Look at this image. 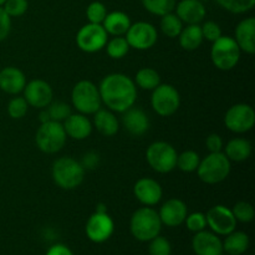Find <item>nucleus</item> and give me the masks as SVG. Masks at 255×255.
Listing matches in <instances>:
<instances>
[{
    "instance_id": "6e6552de",
    "label": "nucleus",
    "mask_w": 255,
    "mask_h": 255,
    "mask_svg": "<svg viewBox=\"0 0 255 255\" xmlns=\"http://www.w3.org/2000/svg\"><path fill=\"white\" fill-rule=\"evenodd\" d=\"M176 148L171 143L164 141H156L147 147L146 161L153 171L158 173H169L176 168L177 164Z\"/></svg>"
},
{
    "instance_id": "37998d69",
    "label": "nucleus",
    "mask_w": 255,
    "mask_h": 255,
    "mask_svg": "<svg viewBox=\"0 0 255 255\" xmlns=\"http://www.w3.org/2000/svg\"><path fill=\"white\" fill-rule=\"evenodd\" d=\"M11 31V17L0 6V41H4Z\"/></svg>"
},
{
    "instance_id": "c03bdc74",
    "label": "nucleus",
    "mask_w": 255,
    "mask_h": 255,
    "mask_svg": "<svg viewBox=\"0 0 255 255\" xmlns=\"http://www.w3.org/2000/svg\"><path fill=\"white\" fill-rule=\"evenodd\" d=\"M206 147L209 153L211 152H222V149H223V139L219 134L211 133L206 138Z\"/></svg>"
},
{
    "instance_id": "ddd939ff",
    "label": "nucleus",
    "mask_w": 255,
    "mask_h": 255,
    "mask_svg": "<svg viewBox=\"0 0 255 255\" xmlns=\"http://www.w3.org/2000/svg\"><path fill=\"white\" fill-rule=\"evenodd\" d=\"M87 238L94 243H105L115 232L114 219L107 212H96L89 217L85 227Z\"/></svg>"
},
{
    "instance_id": "0eeeda50",
    "label": "nucleus",
    "mask_w": 255,
    "mask_h": 255,
    "mask_svg": "<svg viewBox=\"0 0 255 255\" xmlns=\"http://www.w3.org/2000/svg\"><path fill=\"white\" fill-rule=\"evenodd\" d=\"M66 132L61 122L49 121L40 125L35 134L37 148L47 154H54L61 151L66 143Z\"/></svg>"
},
{
    "instance_id": "7ed1b4c3",
    "label": "nucleus",
    "mask_w": 255,
    "mask_h": 255,
    "mask_svg": "<svg viewBox=\"0 0 255 255\" xmlns=\"http://www.w3.org/2000/svg\"><path fill=\"white\" fill-rule=\"evenodd\" d=\"M162 222L158 212L152 207H142L133 212L129 221V231L134 239L139 242H149L159 236Z\"/></svg>"
},
{
    "instance_id": "1a4fd4ad",
    "label": "nucleus",
    "mask_w": 255,
    "mask_h": 255,
    "mask_svg": "<svg viewBox=\"0 0 255 255\" xmlns=\"http://www.w3.org/2000/svg\"><path fill=\"white\" fill-rule=\"evenodd\" d=\"M151 106L158 116H172L181 106L178 90L169 84H159L156 89L152 90Z\"/></svg>"
},
{
    "instance_id": "72a5a7b5",
    "label": "nucleus",
    "mask_w": 255,
    "mask_h": 255,
    "mask_svg": "<svg viewBox=\"0 0 255 255\" xmlns=\"http://www.w3.org/2000/svg\"><path fill=\"white\" fill-rule=\"evenodd\" d=\"M216 2L222 9L237 15L251 11L255 5V0H216Z\"/></svg>"
},
{
    "instance_id": "20e7f679",
    "label": "nucleus",
    "mask_w": 255,
    "mask_h": 255,
    "mask_svg": "<svg viewBox=\"0 0 255 255\" xmlns=\"http://www.w3.org/2000/svg\"><path fill=\"white\" fill-rule=\"evenodd\" d=\"M231 169V161L227 158L224 152H211L201 159L196 172L203 183L218 184L228 178Z\"/></svg>"
},
{
    "instance_id": "de8ad7c7",
    "label": "nucleus",
    "mask_w": 255,
    "mask_h": 255,
    "mask_svg": "<svg viewBox=\"0 0 255 255\" xmlns=\"http://www.w3.org/2000/svg\"><path fill=\"white\" fill-rule=\"evenodd\" d=\"M39 120H40V124H45V122L51 121L49 112H47V109H41V112H40L39 115Z\"/></svg>"
},
{
    "instance_id": "a878e982",
    "label": "nucleus",
    "mask_w": 255,
    "mask_h": 255,
    "mask_svg": "<svg viewBox=\"0 0 255 255\" xmlns=\"http://www.w3.org/2000/svg\"><path fill=\"white\" fill-rule=\"evenodd\" d=\"M252 151L253 147L248 139L237 137L227 143L224 154L231 162H244L252 156Z\"/></svg>"
},
{
    "instance_id": "c85d7f7f",
    "label": "nucleus",
    "mask_w": 255,
    "mask_h": 255,
    "mask_svg": "<svg viewBox=\"0 0 255 255\" xmlns=\"http://www.w3.org/2000/svg\"><path fill=\"white\" fill-rule=\"evenodd\" d=\"M133 81L139 89L152 91L161 84V77H159L158 72L152 67H142L137 71Z\"/></svg>"
},
{
    "instance_id": "f257e3e1",
    "label": "nucleus",
    "mask_w": 255,
    "mask_h": 255,
    "mask_svg": "<svg viewBox=\"0 0 255 255\" xmlns=\"http://www.w3.org/2000/svg\"><path fill=\"white\" fill-rule=\"evenodd\" d=\"M101 101L110 111L124 114L134 106L137 87L133 80L125 74L115 72L102 79L99 86Z\"/></svg>"
},
{
    "instance_id": "79ce46f5",
    "label": "nucleus",
    "mask_w": 255,
    "mask_h": 255,
    "mask_svg": "<svg viewBox=\"0 0 255 255\" xmlns=\"http://www.w3.org/2000/svg\"><path fill=\"white\" fill-rule=\"evenodd\" d=\"M202 35H203V40H207V41H216L217 39L223 35L222 32V27L218 22L212 21V20H208V21H204L203 24L201 25Z\"/></svg>"
},
{
    "instance_id": "2f4dec72",
    "label": "nucleus",
    "mask_w": 255,
    "mask_h": 255,
    "mask_svg": "<svg viewBox=\"0 0 255 255\" xmlns=\"http://www.w3.org/2000/svg\"><path fill=\"white\" fill-rule=\"evenodd\" d=\"M141 2L149 14L163 16L168 12L174 11L177 0H141Z\"/></svg>"
},
{
    "instance_id": "09e8293b",
    "label": "nucleus",
    "mask_w": 255,
    "mask_h": 255,
    "mask_svg": "<svg viewBox=\"0 0 255 255\" xmlns=\"http://www.w3.org/2000/svg\"><path fill=\"white\" fill-rule=\"evenodd\" d=\"M6 1V0H0V6H2V5H4V2Z\"/></svg>"
},
{
    "instance_id": "9b49d317",
    "label": "nucleus",
    "mask_w": 255,
    "mask_h": 255,
    "mask_svg": "<svg viewBox=\"0 0 255 255\" xmlns=\"http://www.w3.org/2000/svg\"><path fill=\"white\" fill-rule=\"evenodd\" d=\"M109 40V34L101 24L84 25L76 34V44L81 51L87 54L101 51L105 49Z\"/></svg>"
},
{
    "instance_id": "423d86ee",
    "label": "nucleus",
    "mask_w": 255,
    "mask_h": 255,
    "mask_svg": "<svg viewBox=\"0 0 255 255\" xmlns=\"http://www.w3.org/2000/svg\"><path fill=\"white\" fill-rule=\"evenodd\" d=\"M71 102L79 114L94 115L101 109V96L99 87L89 80H81L71 91Z\"/></svg>"
},
{
    "instance_id": "393cba45",
    "label": "nucleus",
    "mask_w": 255,
    "mask_h": 255,
    "mask_svg": "<svg viewBox=\"0 0 255 255\" xmlns=\"http://www.w3.org/2000/svg\"><path fill=\"white\" fill-rule=\"evenodd\" d=\"M96 127L99 133L105 137H112L119 132L120 121L117 120L116 115L112 111L100 109L99 111L94 114V125Z\"/></svg>"
},
{
    "instance_id": "a18cd8bd",
    "label": "nucleus",
    "mask_w": 255,
    "mask_h": 255,
    "mask_svg": "<svg viewBox=\"0 0 255 255\" xmlns=\"http://www.w3.org/2000/svg\"><path fill=\"white\" fill-rule=\"evenodd\" d=\"M100 163V157L96 152H87L86 154H84V158H82L81 164L85 168V171L87 169H95L97 168Z\"/></svg>"
},
{
    "instance_id": "cd10ccee",
    "label": "nucleus",
    "mask_w": 255,
    "mask_h": 255,
    "mask_svg": "<svg viewBox=\"0 0 255 255\" xmlns=\"http://www.w3.org/2000/svg\"><path fill=\"white\" fill-rule=\"evenodd\" d=\"M179 45L186 51H194L198 49L203 42V35H202L201 25L193 24V25H186L183 26L181 34L178 36Z\"/></svg>"
},
{
    "instance_id": "2eb2a0df",
    "label": "nucleus",
    "mask_w": 255,
    "mask_h": 255,
    "mask_svg": "<svg viewBox=\"0 0 255 255\" xmlns=\"http://www.w3.org/2000/svg\"><path fill=\"white\" fill-rule=\"evenodd\" d=\"M24 99L27 105L34 109H46L54 100V90L49 82L44 80L35 79L26 82L24 90Z\"/></svg>"
},
{
    "instance_id": "dca6fc26",
    "label": "nucleus",
    "mask_w": 255,
    "mask_h": 255,
    "mask_svg": "<svg viewBox=\"0 0 255 255\" xmlns=\"http://www.w3.org/2000/svg\"><path fill=\"white\" fill-rule=\"evenodd\" d=\"M158 216L162 222V226L176 228L184 223L187 216H188V208L182 199L171 198L167 199L162 204L158 211Z\"/></svg>"
},
{
    "instance_id": "4be33fe9",
    "label": "nucleus",
    "mask_w": 255,
    "mask_h": 255,
    "mask_svg": "<svg viewBox=\"0 0 255 255\" xmlns=\"http://www.w3.org/2000/svg\"><path fill=\"white\" fill-rule=\"evenodd\" d=\"M234 40L242 52L253 55L255 52V19L246 17L237 25Z\"/></svg>"
},
{
    "instance_id": "39448f33",
    "label": "nucleus",
    "mask_w": 255,
    "mask_h": 255,
    "mask_svg": "<svg viewBox=\"0 0 255 255\" xmlns=\"http://www.w3.org/2000/svg\"><path fill=\"white\" fill-rule=\"evenodd\" d=\"M241 49L234 37L222 35L219 39L212 42L211 60L214 66L222 71L233 70L241 60Z\"/></svg>"
},
{
    "instance_id": "bb28decb",
    "label": "nucleus",
    "mask_w": 255,
    "mask_h": 255,
    "mask_svg": "<svg viewBox=\"0 0 255 255\" xmlns=\"http://www.w3.org/2000/svg\"><path fill=\"white\" fill-rule=\"evenodd\" d=\"M223 243V252L228 255H242L246 253L249 248V237L244 232L233 231L226 236Z\"/></svg>"
},
{
    "instance_id": "f8f14e48",
    "label": "nucleus",
    "mask_w": 255,
    "mask_h": 255,
    "mask_svg": "<svg viewBox=\"0 0 255 255\" xmlns=\"http://www.w3.org/2000/svg\"><path fill=\"white\" fill-rule=\"evenodd\" d=\"M125 37L131 49L144 51L156 45L158 40V31L151 22L137 21L131 24Z\"/></svg>"
},
{
    "instance_id": "aec40b11",
    "label": "nucleus",
    "mask_w": 255,
    "mask_h": 255,
    "mask_svg": "<svg viewBox=\"0 0 255 255\" xmlns=\"http://www.w3.org/2000/svg\"><path fill=\"white\" fill-rule=\"evenodd\" d=\"M176 15L186 25L201 24L207 15L206 5L198 0H181L177 2Z\"/></svg>"
},
{
    "instance_id": "a19ab883",
    "label": "nucleus",
    "mask_w": 255,
    "mask_h": 255,
    "mask_svg": "<svg viewBox=\"0 0 255 255\" xmlns=\"http://www.w3.org/2000/svg\"><path fill=\"white\" fill-rule=\"evenodd\" d=\"M184 223H186V227L188 228V231L193 232V233H198V232L204 231L207 228L206 214L202 213V212H194V213L188 214Z\"/></svg>"
},
{
    "instance_id": "5701e85b",
    "label": "nucleus",
    "mask_w": 255,
    "mask_h": 255,
    "mask_svg": "<svg viewBox=\"0 0 255 255\" xmlns=\"http://www.w3.org/2000/svg\"><path fill=\"white\" fill-rule=\"evenodd\" d=\"M25 85H26V76L17 67L6 66L0 70V90L5 94H20L24 90Z\"/></svg>"
},
{
    "instance_id": "f03ea898",
    "label": "nucleus",
    "mask_w": 255,
    "mask_h": 255,
    "mask_svg": "<svg viewBox=\"0 0 255 255\" xmlns=\"http://www.w3.org/2000/svg\"><path fill=\"white\" fill-rule=\"evenodd\" d=\"M85 168L81 162L72 157H60L54 162L51 168V176L55 184L65 191L76 189L85 179Z\"/></svg>"
},
{
    "instance_id": "4c0bfd02",
    "label": "nucleus",
    "mask_w": 255,
    "mask_h": 255,
    "mask_svg": "<svg viewBox=\"0 0 255 255\" xmlns=\"http://www.w3.org/2000/svg\"><path fill=\"white\" fill-rule=\"evenodd\" d=\"M27 110H29V105L24 97H12L7 104V115L12 120H21L27 114Z\"/></svg>"
},
{
    "instance_id": "ea45409f",
    "label": "nucleus",
    "mask_w": 255,
    "mask_h": 255,
    "mask_svg": "<svg viewBox=\"0 0 255 255\" xmlns=\"http://www.w3.org/2000/svg\"><path fill=\"white\" fill-rule=\"evenodd\" d=\"M2 9L10 17H19L27 11L29 1L27 0H6L2 5Z\"/></svg>"
},
{
    "instance_id": "c756f323",
    "label": "nucleus",
    "mask_w": 255,
    "mask_h": 255,
    "mask_svg": "<svg viewBox=\"0 0 255 255\" xmlns=\"http://www.w3.org/2000/svg\"><path fill=\"white\" fill-rule=\"evenodd\" d=\"M184 24L182 20L176 15V12H168V14L161 16V22H159V27L163 35H166L169 39H176L179 36L182 29H183Z\"/></svg>"
},
{
    "instance_id": "f704fd0d",
    "label": "nucleus",
    "mask_w": 255,
    "mask_h": 255,
    "mask_svg": "<svg viewBox=\"0 0 255 255\" xmlns=\"http://www.w3.org/2000/svg\"><path fill=\"white\" fill-rule=\"evenodd\" d=\"M47 112L50 115V119L51 121H56V122H64L70 115L72 114L71 112V106L66 102L62 101H52L49 106L46 107Z\"/></svg>"
},
{
    "instance_id": "6ab92c4d",
    "label": "nucleus",
    "mask_w": 255,
    "mask_h": 255,
    "mask_svg": "<svg viewBox=\"0 0 255 255\" xmlns=\"http://www.w3.org/2000/svg\"><path fill=\"white\" fill-rule=\"evenodd\" d=\"M122 125L131 136L141 137L149 129L151 122L143 110L133 107L126 110L122 116Z\"/></svg>"
},
{
    "instance_id": "473e14b6",
    "label": "nucleus",
    "mask_w": 255,
    "mask_h": 255,
    "mask_svg": "<svg viewBox=\"0 0 255 255\" xmlns=\"http://www.w3.org/2000/svg\"><path fill=\"white\" fill-rule=\"evenodd\" d=\"M106 52L111 59L120 60L126 56L129 51V45L125 36H114L111 40H107Z\"/></svg>"
},
{
    "instance_id": "9d476101",
    "label": "nucleus",
    "mask_w": 255,
    "mask_h": 255,
    "mask_svg": "<svg viewBox=\"0 0 255 255\" xmlns=\"http://www.w3.org/2000/svg\"><path fill=\"white\" fill-rule=\"evenodd\" d=\"M224 125L233 133H247L255 125V111L248 104H236L227 110Z\"/></svg>"
},
{
    "instance_id": "b1692460",
    "label": "nucleus",
    "mask_w": 255,
    "mask_h": 255,
    "mask_svg": "<svg viewBox=\"0 0 255 255\" xmlns=\"http://www.w3.org/2000/svg\"><path fill=\"white\" fill-rule=\"evenodd\" d=\"M131 19L128 15L124 11H111L107 12L106 17L102 21V26L106 32L112 36H125L127 30L131 26Z\"/></svg>"
},
{
    "instance_id": "e433bc0d",
    "label": "nucleus",
    "mask_w": 255,
    "mask_h": 255,
    "mask_svg": "<svg viewBox=\"0 0 255 255\" xmlns=\"http://www.w3.org/2000/svg\"><path fill=\"white\" fill-rule=\"evenodd\" d=\"M107 12L106 5L101 1H92L86 7V17L91 24H102Z\"/></svg>"
},
{
    "instance_id": "c9c22d12",
    "label": "nucleus",
    "mask_w": 255,
    "mask_h": 255,
    "mask_svg": "<svg viewBox=\"0 0 255 255\" xmlns=\"http://www.w3.org/2000/svg\"><path fill=\"white\" fill-rule=\"evenodd\" d=\"M232 212H233L237 222H242V223H251L255 217L254 207L246 201L237 202L232 208Z\"/></svg>"
},
{
    "instance_id": "49530a36",
    "label": "nucleus",
    "mask_w": 255,
    "mask_h": 255,
    "mask_svg": "<svg viewBox=\"0 0 255 255\" xmlns=\"http://www.w3.org/2000/svg\"><path fill=\"white\" fill-rule=\"evenodd\" d=\"M46 255H74L72 254L71 249L69 247H66L65 244H54L52 247H50V249L47 251Z\"/></svg>"
},
{
    "instance_id": "f3484780",
    "label": "nucleus",
    "mask_w": 255,
    "mask_h": 255,
    "mask_svg": "<svg viewBox=\"0 0 255 255\" xmlns=\"http://www.w3.org/2000/svg\"><path fill=\"white\" fill-rule=\"evenodd\" d=\"M133 194L141 204L146 207H153L161 202L163 197V189L156 179L143 177L134 183Z\"/></svg>"
},
{
    "instance_id": "58836bf2",
    "label": "nucleus",
    "mask_w": 255,
    "mask_h": 255,
    "mask_svg": "<svg viewBox=\"0 0 255 255\" xmlns=\"http://www.w3.org/2000/svg\"><path fill=\"white\" fill-rule=\"evenodd\" d=\"M148 253L149 255H171L172 246L168 239L157 236L149 241Z\"/></svg>"
},
{
    "instance_id": "a211bd4d",
    "label": "nucleus",
    "mask_w": 255,
    "mask_h": 255,
    "mask_svg": "<svg viewBox=\"0 0 255 255\" xmlns=\"http://www.w3.org/2000/svg\"><path fill=\"white\" fill-rule=\"evenodd\" d=\"M192 249L196 255H221L223 253V243L213 232L206 229L194 233L192 239Z\"/></svg>"
},
{
    "instance_id": "8fccbe9b",
    "label": "nucleus",
    "mask_w": 255,
    "mask_h": 255,
    "mask_svg": "<svg viewBox=\"0 0 255 255\" xmlns=\"http://www.w3.org/2000/svg\"><path fill=\"white\" fill-rule=\"evenodd\" d=\"M198 1H201V2H203V4H204V2H207V1H209V0H198Z\"/></svg>"
},
{
    "instance_id": "7c9ffc66",
    "label": "nucleus",
    "mask_w": 255,
    "mask_h": 255,
    "mask_svg": "<svg viewBox=\"0 0 255 255\" xmlns=\"http://www.w3.org/2000/svg\"><path fill=\"white\" fill-rule=\"evenodd\" d=\"M199 162H201L199 154L196 151L188 149V151L182 152L181 154L177 156L176 168L184 172V173H192V172L197 171V168L199 166Z\"/></svg>"
},
{
    "instance_id": "412c9836",
    "label": "nucleus",
    "mask_w": 255,
    "mask_h": 255,
    "mask_svg": "<svg viewBox=\"0 0 255 255\" xmlns=\"http://www.w3.org/2000/svg\"><path fill=\"white\" fill-rule=\"evenodd\" d=\"M66 136L76 141H82L90 137L92 133V122L90 121L86 115L71 114L64 122H62Z\"/></svg>"
},
{
    "instance_id": "4468645a",
    "label": "nucleus",
    "mask_w": 255,
    "mask_h": 255,
    "mask_svg": "<svg viewBox=\"0 0 255 255\" xmlns=\"http://www.w3.org/2000/svg\"><path fill=\"white\" fill-rule=\"evenodd\" d=\"M207 227L217 236H228L237 228V219L231 208L222 204L213 206L206 213Z\"/></svg>"
}]
</instances>
